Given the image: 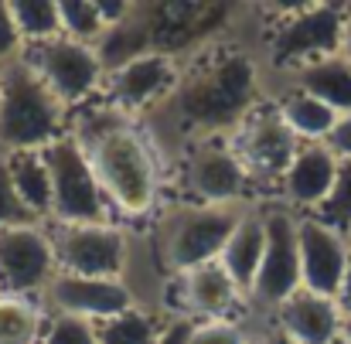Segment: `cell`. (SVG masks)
<instances>
[{
    "instance_id": "obj_23",
    "label": "cell",
    "mask_w": 351,
    "mask_h": 344,
    "mask_svg": "<svg viewBox=\"0 0 351 344\" xmlns=\"http://www.w3.org/2000/svg\"><path fill=\"white\" fill-rule=\"evenodd\" d=\"M3 160H7L10 181H14L17 195L24 198V205L38 219L51 215V174H48L45 153L41 150H24V153H7Z\"/></svg>"
},
{
    "instance_id": "obj_15",
    "label": "cell",
    "mask_w": 351,
    "mask_h": 344,
    "mask_svg": "<svg viewBox=\"0 0 351 344\" xmlns=\"http://www.w3.org/2000/svg\"><path fill=\"white\" fill-rule=\"evenodd\" d=\"M297 245H300V286L335 300L348 269L351 242L341 232L317 222L314 215H304L297 219Z\"/></svg>"
},
{
    "instance_id": "obj_4",
    "label": "cell",
    "mask_w": 351,
    "mask_h": 344,
    "mask_svg": "<svg viewBox=\"0 0 351 344\" xmlns=\"http://www.w3.org/2000/svg\"><path fill=\"white\" fill-rule=\"evenodd\" d=\"M345 3H293L276 7V21L266 38V62L283 72H300L321 58L341 55Z\"/></svg>"
},
{
    "instance_id": "obj_21",
    "label": "cell",
    "mask_w": 351,
    "mask_h": 344,
    "mask_svg": "<svg viewBox=\"0 0 351 344\" xmlns=\"http://www.w3.org/2000/svg\"><path fill=\"white\" fill-rule=\"evenodd\" d=\"M293 89L321 99L324 106H331L335 113H351V62L335 55V58H321L314 65H304L300 72L290 75Z\"/></svg>"
},
{
    "instance_id": "obj_20",
    "label": "cell",
    "mask_w": 351,
    "mask_h": 344,
    "mask_svg": "<svg viewBox=\"0 0 351 344\" xmlns=\"http://www.w3.org/2000/svg\"><path fill=\"white\" fill-rule=\"evenodd\" d=\"M263 252H266V215L245 212V219L239 222L232 238L226 242L219 262L226 266V273L232 276L239 290H252L256 273L263 266Z\"/></svg>"
},
{
    "instance_id": "obj_40",
    "label": "cell",
    "mask_w": 351,
    "mask_h": 344,
    "mask_svg": "<svg viewBox=\"0 0 351 344\" xmlns=\"http://www.w3.org/2000/svg\"><path fill=\"white\" fill-rule=\"evenodd\" d=\"M338 344H351V341H338Z\"/></svg>"
},
{
    "instance_id": "obj_30",
    "label": "cell",
    "mask_w": 351,
    "mask_h": 344,
    "mask_svg": "<svg viewBox=\"0 0 351 344\" xmlns=\"http://www.w3.org/2000/svg\"><path fill=\"white\" fill-rule=\"evenodd\" d=\"M41 344H96V328L93 321H82V317H51L45 324V334Z\"/></svg>"
},
{
    "instance_id": "obj_5",
    "label": "cell",
    "mask_w": 351,
    "mask_h": 344,
    "mask_svg": "<svg viewBox=\"0 0 351 344\" xmlns=\"http://www.w3.org/2000/svg\"><path fill=\"white\" fill-rule=\"evenodd\" d=\"M45 164L51 174V222H75V225H110V198L96 181L86 150L72 133L58 136L45 150Z\"/></svg>"
},
{
    "instance_id": "obj_3",
    "label": "cell",
    "mask_w": 351,
    "mask_h": 344,
    "mask_svg": "<svg viewBox=\"0 0 351 344\" xmlns=\"http://www.w3.org/2000/svg\"><path fill=\"white\" fill-rule=\"evenodd\" d=\"M65 136V106L17 58L0 69V150H45Z\"/></svg>"
},
{
    "instance_id": "obj_29",
    "label": "cell",
    "mask_w": 351,
    "mask_h": 344,
    "mask_svg": "<svg viewBox=\"0 0 351 344\" xmlns=\"http://www.w3.org/2000/svg\"><path fill=\"white\" fill-rule=\"evenodd\" d=\"M27 225H38V215L24 205V198L17 195L14 181H10V171H7V160L0 157V232L3 229H27Z\"/></svg>"
},
{
    "instance_id": "obj_34",
    "label": "cell",
    "mask_w": 351,
    "mask_h": 344,
    "mask_svg": "<svg viewBox=\"0 0 351 344\" xmlns=\"http://www.w3.org/2000/svg\"><path fill=\"white\" fill-rule=\"evenodd\" d=\"M188 338H191V321H171L167 324V331L160 334V341L157 344H188Z\"/></svg>"
},
{
    "instance_id": "obj_41",
    "label": "cell",
    "mask_w": 351,
    "mask_h": 344,
    "mask_svg": "<svg viewBox=\"0 0 351 344\" xmlns=\"http://www.w3.org/2000/svg\"><path fill=\"white\" fill-rule=\"evenodd\" d=\"M348 242H351V235H348Z\"/></svg>"
},
{
    "instance_id": "obj_9",
    "label": "cell",
    "mask_w": 351,
    "mask_h": 344,
    "mask_svg": "<svg viewBox=\"0 0 351 344\" xmlns=\"http://www.w3.org/2000/svg\"><path fill=\"white\" fill-rule=\"evenodd\" d=\"M232 150L249 177V184H280L287 167L293 164L300 140L290 133V126L273 110H252L232 133Z\"/></svg>"
},
{
    "instance_id": "obj_35",
    "label": "cell",
    "mask_w": 351,
    "mask_h": 344,
    "mask_svg": "<svg viewBox=\"0 0 351 344\" xmlns=\"http://www.w3.org/2000/svg\"><path fill=\"white\" fill-rule=\"evenodd\" d=\"M335 304H338L341 317H345V321H351V259H348V269H345V280H341V290H338Z\"/></svg>"
},
{
    "instance_id": "obj_24",
    "label": "cell",
    "mask_w": 351,
    "mask_h": 344,
    "mask_svg": "<svg viewBox=\"0 0 351 344\" xmlns=\"http://www.w3.org/2000/svg\"><path fill=\"white\" fill-rule=\"evenodd\" d=\"M45 314L27 297H3L0 293V344H41Z\"/></svg>"
},
{
    "instance_id": "obj_37",
    "label": "cell",
    "mask_w": 351,
    "mask_h": 344,
    "mask_svg": "<svg viewBox=\"0 0 351 344\" xmlns=\"http://www.w3.org/2000/svg\"><path fill=\"white\" fill-rule=\"evenodd\" d=\"M263 344H293V341H290V338H283L280 331H273V334H266V338H263Z\"/></svg>"
},
{
    "instance_id": "obj_8",
    "label": "cell",
    "mask_w": 351,
    "mask_h": 344,
    "mask_svg": "<svg viewBox=\"0 0 351 344\" xmlns=\"http://www.w3.org/2000/svg\"><path fill=\"white\" fill-rule=\"evenodd\" d=\"M150 51L167 58H184L205 48L229 21V3H133Z\"/></svg>"
},
{
    "instance_id": "obj_31",
    "label": "cell",
    "mask_w": 351,
    "mask_h": 344,
    "mask_svg": "<svg viewBox=\"0 0 351 344\" xmlns=\"http://www.w3.org/2000/svg\"><path fill=\"white\" fill-rule=\"evenodd\" d=\"M188 344H249V334L242 324L235 321H208V324H191V338Z\"/></svg>"
},
{
    "instance_id": "obj_32",
    "label": "cell",
    "mask_w": 351,
    "mask_h": 344,
    "mask_svg": "<svg viewBox=\"0 0 351 344\" xmlns=\"http://www.w3.org/2000/svg\"><path fill=\"white\" fill-rule=\"evenodd\" d=\"M21 34H17V24H14V14H10V3H0V69L17 62L21 58Z\"/></svg>"
},
{
    "instance_id": "obj_10",
    "label": "cell",
    "mask_w": 351,
    "mask_h": 344,
    "mask_svg": "<svg viewBox=\"0 0 351 344\" xmlns=\"http://www.w3.org/2000/svg\"><path fill=\"white\" fill-rule=\"evenodd\" d=\"M48 242L55 252V269L93 280H119L126 266V235L113 225H75L51 222Z\"/></svg>"
},
{
    "instance_id": "obj_16",
    "label": "cell",
    "mask_w": 351,
    "mask_h": 344,
    "mask_svg": "<svg viewBox=\"0 0 351 344\" xmlns=\"http://www.w3.org/2000/svg\"><path fill=\"white\" fill-rule=\"evenodd\" d=\"M45 304L58 317H82V321H106L133 310V297L119 280H93V276H72L55 273L45 286Z\"/></svg>"
},
{
    "instance_id": "obj_39",
    "label": "cell",
    "mask_w": 351,
    "mask_h": 344,
    "mask_svg": "<svg viewBox=\"0 0 351 344\" xmlns=\"http://www.w3.org/2000/svg\"><path fill=\"white\" fill-rule=\"evenodd\" d=\"M249 344H263V341H249Z\"/></svg>"
},
{
    "instance_id": "obj_11",
    "label": "cell",
    "mask_w": 351,
    "mask_h": 344,
    "mask_svg": "<svg viewBox=\"0 0 351 344\" xmlns=\"http://www.w3.org/2000/svg\"><path fill=\"white\" fill-rule=\"evenodd\" d=\"M249 177L235 157L232 143L222 136L195 140L184 153V191L198 205H239Z\"/></svg>"
},
{
    "instance_id": "obj_26",
    "label": "cell",
    "mask_w": 351,
    "mask_h": 344,
    "mask_svg": "<svg viewBox=\"0 0 351 344\" xmlns=\"http://www.w3.org/2000/svg\"><path fill=\"white\" fill-rule=\"evenodd\" d=\"M58 21H62V34L82 45H93L106 34V21L99 10V0H62L58 3Z\"/></svg>"
},
{
    "instance_id": "obj_27",
    "label": "cell",
    "mask_w": 351,
    "mask_h": 344,
    "mask_svg": "<svg viewBox=\"0 0 351 344\" xmlns=\"http://www.w3.org/2000/svg\"><path fill=\"white\" fill-rule=\"evenodd\" d=\"M17 34L24 45H38V41H51L62 34V21H58V3H10Z\"/></svg>"
},
{
    "instance_id": "obj_13",
    "label": "cell",
    "mask_w": 351,
    "mask_h": 344,
    "mask_svg": "<svg viewBox=\"0 0 351 344\" xmlns=\"http://www.w3.org/2000/svg\"><path fill=\"white\" fill-rule=\"evenodd\" d=\"M55 252L48 232L38 225L0 232V293L3 297H27L45 290L55 276Z\"/></svg>"
},
{
    "instance_id": "obj_17",
    "label": "cell",
    "mask_w": 351,
    "mask_h": 344,
    "mask_svg": "<svg viewBox=\"0 0 351 344\" xmlns=\"http://www.w3.org/2000/svg\"><path fill=\"white\" fill-rule=\"evenodd\" d=\"M280 334L290 338L293 344H338L345 317L331 297H317L311 290H297L276 307Z\"/></svg>"
},
{
    "instance_id": "obj_12",
    "label": "cell",
    "mask_w": 351,
    "mask_h": 344,
    "mask_svg": "<svg viewBox=\"0 0 351 344\" xmlns=\"http://www.w3.org/2000/svg\"><path fill=\"white\" fill-rule=\"evenodd\" d=\"M300 290V245H297V219L287 208L266 212V252L252 283V300L259 307H280L287 297Z\"/></svg>"
},
{
    "instance_id": "obj_2",
    "label": "cell",
    "mask_w": 351,
    "mask_h": 344,
    "mask_svg": "<svg viewBox=\"0 0 351 344\" xmlns=\"http://www.w3.org/2000/svg\"><path fill=\"white\" fill-rule=\"evenodd\" d=\"M86 160L96 171L110 205L126 215H143L157 198V160L143 130L113 106L93 110L79 119L75 133Z\"/></svg>"
},
{
    "instance_id": "obj_25",
    "label": "cell",
    "mask_w": 351,
    "mask_h": 344,
    "mask_svg": "<svg viewBox=\"0 0 351 344\" xmlns=\"http://www.w3.org/2000/svg\"><path fill=\"white\" fill-rule=\"evenodd\" d=\"M96 344H157L160 334L167 331V324H160L154 314L143 310H126L117 317L96 321Z\"/></svg>"
},
{
    "instance_id": "obj_18",
    "label": "cell",
    "mask_w": 351,
    "mask_h": 344,
    "mask_svg": "<svg viewBox=\"0 0 351 344\" xmlns=\"http://www.w3.org/2000/svg\"><path fill=\"white\" fill-rule=\"evenodd\" d=\"M338 157L324 147V143H300L293 164L287 167L280 188L287 195V201H293L297 208H317L331 188H335V177H338Z\"/></svg>"
},
{
    "instance_id": "obj_19",
    "label": "cell",
    "mask_w": 351,
    "mask_h": 344,
    "mask_svg": "<svg viewBox=\"0 0 351 344\" xmlns=\"http://www.w3.org/2000/svg\"><path fill=\"white\" fill-rule=\"evenodd\" d=\"M181 300L188 314H202L208 321H226V314L239 300V286L222 262H205L181 273Z\"/></svg>"
},
{
    "instance_id": "obj_28",
    "label": "cell",
    "mask_w": 351,
    "mask_h": 344,
    "mask_svg": "<svg viewBox=\"0 0 351 344\" xmlns=\"http://www.w3.org/2000/svg\"><path fill=\"white\" fill-rule=\"evenodd\" d=\"M317 222H324L328 229L341 232L345 238L351 235V160L338 164V177H335V188L331 195L311 212Z\"/></svg>"
},
{
    "instance_id": "obj_22",
    "label": "cell",
    "mask_w": 351,
    "mask_h": 344,
    "mask_svg": "<svg viewBox=\"0 0 351 344\" xmlns=\"http://www.w3.org/2000/svg\"><path fill=\"white\" fill-rule=\"evenodd\" d=\"M276 113H280V119L290 126V133L300 143H324L331 126H335V119H338V113L331 106H324L321 99H314V96L293 89V86L280 96Z\"/></svg>"
},
{
    "instance_id": "obj_14",
    "label": "cell",
    "mask_w": 351,
    "mask_h": 344,
    "mask_svg": "<svg viewBox=\"0 0 351 344\" xmlns=\"http://www.w3.org/2000/svg\"><path fill=\"white\" fill-rule=\"evenodd\" d=\"M178 75H181L178 58L150 51V55H140L113 72H106L103 89H106V99L113 103V110L130 116L147 106H160L171 96V89L178 86Z\"/></svg>"
},
{
    "instance_id": "obj_6",
    "label": "cell",
    "mask_w": 351,
    "mask_h": 344,
    "mask_svg": "<svg viewBox=\"0 0 351 344\" xmlns=\"http://www.w3.org/2000/svg\"><path fill=\"white\" fill-rule=\"evenodd\" d=\"M245 208L239 205H184L171 212L160 225V252L164 262L181 276L195 266L219 262L226 242L232 238Z\"/></svg>"
},
{
    "instance_id": "obj_38",
    "label": "cell",
    "mask_w": 351,
    "mask_h": 344,
    "mask_svg": "<svg viewBox=\"0 0 351 344\" xmlns=\"http://www.w3.org/2000/svg\"><path fill=\"white\" fill-rule=\"evenodd\" d=\"M341 341H351V321H345V328H341Z\"/></svg>"
},
{
    "instance_id": "obj_7",
    "label": "cell",
    "mask_w": 351,
    "mask_h": 344,
    "mask_svg": "<svg viewBox=\"0 0 351 344\" xmlns=\"http://www.w3.org/2000/svg\"><path fill=\"white\" fill-rule=\"evenodd\" d=\"M21 62L48 86V93L69 110L82 99H89L106 72L99 65V55L93 45H82V41H72L65 34L51 38V41H38V45H24L21 51Z\"/></svg>"
},
{
    "instance_id": "obj_33",
    "label": "cell",
    "mask_w": 351,
    "mask_h": 344,
    "mask_svg": "<svg viewBox=\"0 0 351 344\" xmlns=\"http://www.w3.org/2000/svg\"><path fill=\"white\" fill-rule=\"evenodd\" d=\"M324 147H328L338 160H351V113H341L335 119V126H331Z\"/></svg>"
},
{
    "instance_id": "obj_1",
    "label": "cell",
    "mask_w": 351,
    "mask_h": 344,
    "mask_svg": "<svg viewBox=\"0 0 351 344\" xmlns=\"http://www.w3.org/2000/svg\"><path fill=\"white\" fill-rule=\"evenodd\" d=\"M259 62L242 48L195 51L188 69H181L178 86L160 103L171 126L195 140L222 136L256 110L259 99Z\"/></svg>"
},
{
    "instance_id": "obj_36",
    "label": "cell",
    "mask_w": 351,
    "mask_h": 344,
    "mask_svg": "<svg viewBox=\"0 0 351 344\" xmlns=\"http://www.w3.org/2000/svg\"><path fill=\"white\" fill-rule=\"evenodd\" d=\"M341 58L351 62V3H345V27H341Z\"/></svg>"
}]
</instances>
